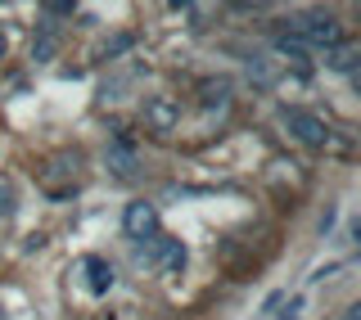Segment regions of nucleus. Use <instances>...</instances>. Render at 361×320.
<instances>
[{
	"instance_id": "obj_1",
	"label": "nucleus",
	"mask_w": 361,
	"mask_h": 320,
	"mask_svg": "<svg viewBox=\"0 0 361 320\" xmlns=\"http://www.w3.org/2000/svg\"><path fill=\"white\" fill-rule=\"evenodd\" d=\"M135 266L176 276V271H185V244H180V239H167V235H149V239L135 244Z\"/></svg>"
},
{
	"instance_id": "obj_2",
	"label": "nucleus",
	"mask_w": 361,
	"mask_h": 320,
	"mask_svg": "<svg viewBox=\"0 0 361 320\" xmlns=\"http://www.w3.org/2000/svg\"><path fill=\"white\" fill-rule=\"evenodd\" d=\"M289 37H298L307 50H334L338 41H343V27H338V18L334 14H298L289 23Z\"/></svg>"
},
{
	"instance_id": "obj_3",
	"label": "nucleus",
	"mask_w": 361,
	"mask_h": 320,
	"mask_svg": "<svg viewBox=\"0 0 361 320\" xmlns=\"http://www.w3.org/2000/svg\"><path fill=\"white\" fill-rule=\"evenodd\" d=\"M285 127L298 144H307V149H321L325 140H330V127H325V118H316L307 109H285Z\"/></svg>"
},
{
	"instance_id": "obj_4",
	"label": "nucleus",
	"mask_w": 361,
	"mask_h": 320,
	"mask_svg": "<svg viewBox=\"0 0 361 320\" xmlns=\"http://www.w3.org/2000/svg\"><path fill=\"white\" fill-rule=\"evenodd\" d=\"M122 230H127L135 244L149 239L158 230V208H154V203H127V212H122Z\"/></svg>"
},
{
	"instance_id": "obj_5",
	"label": "nucleus",
	"mask_w": 361,
	"mask_h": 320,
	"mask_svg": "<svg viewBox=\"0 0 361 320\" xmlns=\"http://www.w3.org/2000/svg\"><path fill=\"white\" fill-rule=\"evenodd\" d=\"M82 271H86V289L95 293V298L113 289V266H109L104 257H95V253H90V257H82Z\"/></svg>"
},
{
	"instance_id": "obj_6",
	"label": "nucleus",
	"mask_w": 361,
	"mask_h": 320,
	"mask_svg": "<svg viewBox=\"0 0 361 320\" xmlns=\"http://www.w3.org/2000/svg\"><path fill=\"white\" fill-rule=\"evenodd\" d=\"M325 63L334 68V73H353L361 68V41H338L330 54H325Z\"/></svg>"
},
{
	"instance_id": "obj_7",
	"label": "nucleus",
	"mask_w": 361,
	"mask_h": 320,
	"mask_svg": "<svg viewBox=\"0 0 361 320\" xmlns=\"http://www.w3.org/2000/svg\"><path fill=\"white\" fill-rule=\"evenodd\" d=\"M176 118H180V113H176L172 99H149V104H145V122H149L154 131H172Z\"/></svg>"
},
{
	"instance_id": "obj_8",
	"label": "nucleus",
	"mask_w": 361,
	"mask_h": 320,
	"mask_svg": "<svg viewBox=\"0 0 361 320\" xmlns=\"http://www.w3.org/2000/svg\"><path fill=\"white\" fill-rule=\"evenodd\" d=\"M104 163L113 176H135V154L127 149V144H113V149L104 154Z\"/></svg>"
},
{
	"instance_id": "obj_9",
	"label": "nucleus",
	"mask_w": 361,
	"mask_h": 320,
	"mask_svg": "<svg viewBox=\"0 0 361 320\" xmlns=\"http://www.w3.org/2000/svg\"><path fill=\"white\" fill-rule=\"evenodd\" d=\"M226 99H231V86H226V82H208V86H203V104H208V109H226Z\"/></svg>"
},
{
	"instance_id": "obj_10",
	"label": "nucleus",
	"mask_w": 361,
	"mask_h": 320,
	"mask_svg": "<svg viewBox=\"0 0 361 320\" xmlns=\"http://www.w3.org/2000/svg\"><path fill=\"white\" fill-rule=\"evenodd\" d=\"M276 54H285V59H307V45H302L298 37H280L276 41Z\"/></svg>"
},
{
	"instance_id": "obj_11",
	"label": "nucleus",
	"mask_w": 361,
	"mask_h": 320,
	"mask_svg": "<svg viewBox=\"0 0 361 320\" xmlns=\"http://www.w3.org/2000/svg\"><path fill=\"white\" fill-rule=\"evenodd\" d=\"M37 59H54V27H41V37H37Z\"/></svg>"
},
{
	"instance_id": "obj_12",
	"label": "nucleus",
	"mask_w": 361,
	"mask_h": 320,
	"mask_svg": "<svg viewBox=\"0 0 361 320\" xmlns=\"http://www.w3.org/2000/svg\"><path fill=\"white\" fill-rule=\"evenodd\" d=\"M276 320H302V298H289V307H285Z\"/></svg>"
},
{
	"instance_id": "obj_13",
	"label": "nucleus",
	"mask_w": 361,
	"mask_h": 320,
	"mask_svg": "<svg viewBox=\"0 0 361 320\" xmlns=\"http://www.w3.org/2000/svg\"><path fill=\"white\" fill-rule=\"evenodd\" d=\"M9 212H14V190L0 185V216H9Z\"/></svg>"
},
{
	"instance_id": "obj_14",
	"label": "nucleus",
	"mask_w": 361,
	"mask_h": 320,
	"mask_svg": "<svg viewBox=\"0 0 361 320\" xmlns=\"http://www.w3.org/2000/svg\"><path fill=\"white\" fill-rule=\"evenodd\" d=\"M343 320H361V298H357L353 307H348V316H343Z\"/></svg>"
},
{
	"instance_id": "obj_15",
	"label": "nucleus",
	"mask_w": 361,
	"mask_h": 320,
	"mask_svg": "<svg viewBox=\"0 0 361 320\" xmlns=\"http://www.w3.org/2000/svg\"><path fill=\"white\" fill-rule=\"evenodd\" d=\"M353 239H357V244H361V216H357V226H353Z\"/></svg>"
},
{
	"instance_id": "obj_16",
	"label": "nucleus",
	"mask_w": 361,
	"mask_h": 320,
	"mask_svg": "<svg viewBox=\"0 0 361 320\" xmlns=\"http://www.w3.org/2000/svg\"><path fill=\"white\" fill-rule=\"evenodd\" d=\"M353 82H357V90H361V68H353Z\"/></svg>"
},
{
	"instance_id": "obj_17",
	"label": "nucleus",
	"mask_w": 361,
	"mask_h": 320,
	"mask_svg": "<svg viewBox=\"0 0 361 320\" xmlns=\"http://www.w3.org/2000/svg\"><path fill=\"white\" fill-rule=\"evenodd\" d=\"M5 45H9V41H5V32H0V59H5Z\"/></svg>"
}]
</instances>
